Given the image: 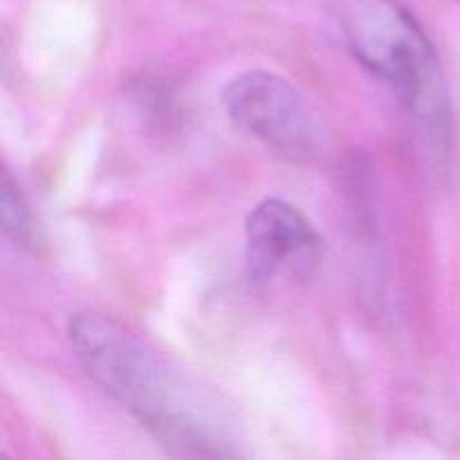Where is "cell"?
Returning a JSON list of instances; mask_svg holds the SVG:
<instances>
[{
    "instance_id": "cell-1",
    "label": "cell",
    "mask_w": 460,
    "mask_h": 460,
    "mask_svg": "<svg viewBox=\"0 0 460 460\" xmlns=\"http://www.w3.org/2000/svg\"><path fill=\"white\" fill-rule=\"evenodd\" d=\"M67 340L90 377L175 456H234L223 407L135 332L99 313H76Z\"/></svg>"
},
{
    "instance_id": "cell-2",
    "label": "cell",
    "mask_w": 460,
    "mask_h": 460,
    "mask_svg": "<svg viewBox=\"0 0 460 460\" xmlns=\"http://www.w3.org/2000/svg\"><path fill=\"white\" fill-rule=\"evenodd\" d=\"M341 36L350 54L385 81L431 133L452 124L443 67L434 43L400 0H340Z\"/></svg>"
},
{
    "instance_id": "cell-3",
    "label": "cell",
    "mask_w": 460,
    "mask_h": 460,
    "mask_svg": "<svg viewBox=\"0 0 460 460\" xmlns=\"http://www.w3.org/2000/svg\"><path fill=\"white\" fill-rule=\"evenodd\" d=\"M227 117L241 133L288 157H310L323 142L317 117L299 90L268 70L234 76L223 90Z\"/></svg>"
},
{
    "instance_id": "cell-4",
    "label": "cell",
    "mask_w": 460,
    "mask_h": 460,
    "mask_svg": "<svg viewBox=\"0 0 460 460\" xmlns=\"http://www.w3.org/2000/svg\"><path fill=\"white\" fill-rule=\"evenodd\" d=\"M322 236L296 207L268 198L245 220L247 270L254 281H268L292 268L305 274L317 263Z\"/></svg>"
},
{
    "instance_id": "cell-5",
    "label": "cell",
    "mask_w": 460,
    "mask_h": 460,
    "mask_svg": "<svg viewBox=\"0 0 460 460\" xmlns=\"http://www.w3.org/2000/svg\"><path fill=\"white\" fill-rule=\"evenodd\" d=\"M0 207H3V227L4 234L16 243L18 247H30L36 245V227L34 218L30 214L25 198H22L21 189L13 182L12 175L4 171L3 173V191H0Z\"/></svg>"
}]
</instances>
